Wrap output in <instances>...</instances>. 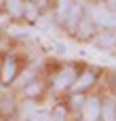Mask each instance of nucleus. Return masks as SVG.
Instances as JSON below:
<instances>
[{"label":"nucleus","mask_w":116,"mask_h":121,"mask_svg":"<svg viewBox=\"0 0 116 121\" xmlns=\"http://www.w3.org/2000/svg\"><path fill=\"white\" fill-rule=\"evenodd\" d=\"M27 121H53V117L51 115H44V113H34Z\"/></svg>","instance_id":"9d476101"},{"label":"nucleus","mask_w":116,"mask_h":121,"mask_svg":"<svg viewBox=\"0 0 116 121\" xmlns=\"http://www.w3.org/2000/svg\"><path fill=\"white\" fill-rule=\"evenodd\" d=\"M15 77H17V62H15V57H6L4 64L0 66V81L4 85H8L11 81H15Z\"/></svg>","instance_id":"f03ea898"},{"label":"nucleus","mask_w":116,"mask_h":121,"mask_svg":"<svg viewBox=\"0 0 116 121\" xmlns=\"http://www.w3.org/2000/svg\"><path fill=\"white\" fill-rule=\"evenodd\" d=\"M99 117V100L97 98H91L87 104H85V119L87 121H95Z\"/></svg>","instance_id":"20e7f679"},{"label":"nucleus","mask_w":116,"mask_h":121,"mask_svg":"<svg viewBox=\"0 0 116 121\" xmlns=\"http://www.w3.org/2000/svg\"><path fill=\"white\" fill-rule=\"evenodd\" d=\"M0 2H2V0H0Z\"/></svg>","instance_id":"dca6fc26"},{"label":"nucleus","mask_w":116,"mask_h":121,"mask_svg":"<svg viewBox=\"0 0 116 121\" xmlns=\"http://www.w3.org/2000/svg\"><path fill=\"white\" fill-rule=\"evenodd\" d=\"M0 102H2V98H0Z\"/></svg>","instance_id":"4468645a"},{"label":"nucleus","mask_w":116,"mask_h":121,"mask_svg":"<svg viewBox=\"0 0 116 121\" xmlns=\"http://www.w3.org/2000/svg\"><path fill=\"white\" fill-rule=\"evenodd\" d=\"M74 81H76V70H74V68H63V70L57 74L53 87H55V91H63V89L72 87Z\"/></svg>","instance_id":"f257e3e1"},{"label":"nucleus","mask_w":116,"mask_h":121,"mask_svg":"<svg viewBox=\"0 0 116 121\" xmlns=\"http://www.w3.org/2000/svg\"><path fill=\"white\" fill-rule=\"evenodd\" d=\"M70 9H72L70 0H59V6H57V19H59V21H66Z\"/></svg>","instance_id":"39448f33"},{"label":"nucleus","mask_w":116,"mask_h":121,"mask_svg":"<svg viewBox=\"0 0 116 121\" xmlns=\"http://www.w3.org/2000/svg\"><path fill=\"white\" fill-rule=\"evenodd\" d=\"M104 117H106L108 121L114 119V106H110V104H108V106H106V113H104Z\"/></svg>","instance_id":"f8f14e48"},{"label":"nucleus","mask_w":116,"mask_h":121,"mask_svg":"<svg viewBox=\"0 0 116 121\" xmlns=\"http://www.w3.org/2000/svg\"><path fill=\"white\" fill-rule=\"evenodd\" d=\"M95 21H99V23H116V17L114 15H110V13H97V19Z\"/></svg>","instance_id":"6e6552de"},{"label":"nucleus","mask_w":116,"mask_h":121,"mask_svg":"<svg viewBox=\"0 0 116 121\" xmlns=\"http://www.w3.org/2000/svg\"><path fill=\"white\" fill-rule=\"evenodd\" d=\"M110 43H114V36H110V34H101V36L97 38V45H101V47H106V45H110Z\"/></svg>","instance_id":"9b49d317"},{"label":"nucleus","mask_w":116,"mask_h":121,"mask_svg":"<svg viewBox=\"0 0 116 121\" xmlns=\"http://www.w3.org/2000/svg\"><path fill=\"white\" fill-rule=\"evenodd\" d=\"M93 83H95V74H93L91 70H85V72H80V74L76 77V81L72 83V87H74V91H82V89L91 87Z\"/></svg>","instance_id":"7ed1b4c3"},{"label":"nucleus","mask_w":116,"mask_h":121,"mask_svg":"<svg viewBox=\"0 0 116 121\" xmlns=\"http://www.w3.org/2000/svg\"><path fill=\"white\" fill-rule=\"evenodd\" d=\"M6 11L13 15V17H19L23 6H21V0H6Z\"/></svg>","instance_id":"423d86ee"},{"label":"nucleus","mask_w":116,"mask_h":121,"mask_svg":"<svg viewBox=\"0 0 116 121\" xmlns=\"http://www.w3.org/2000/svg\"><path fill=\"white\" fill-rule=\"evenodd\" d=\"M51 117H53V121H63V119H66V108L57 106V108L53 111V115H51Z\"/></svg>","instance_id":"1a4fd4ad"},{"label":"nucleus","mask_w":116,"mask_h":121,"mask_svg":"<svg viewBox=\"0 0 116 121\" xmlns=\"http://www.w3.org/2000/svg\"><path fill=\"white\" fill-rule=\"evenodd\" d=\"M40 94H42V85L36 83V81L25 87V96H27V98H36V96H40Z\"/></svg>","instance_id":"0eeeda50"},{"label":"nucleus","mask_w":116,"mask_h":121,"mask_svg":"<svg viewBox=\"0 0 116 121\" xmlns=\"http://www.w3.org/2000/svg\"><path fill=\"white\" fill-rule=\"evenodd\" d=\"M72 106H74V108L85 106V104H82V96H74V98H72Z\"/></svg>","instance_id":"ddd939ff"},{"label":"nucleus","mask_w":116,"mask_h":121,"mask_svg":"<svg viewBox=\"0 0 116 121\" xmlns=\"http://www.w3.org/2000/svg\"><path fill=\"white\" fill-rule=\"evenodd\" d=\"M0 66H2V62H0Z\"/></svg>","instance_id":"2eb2a0df"}]
</instances>
